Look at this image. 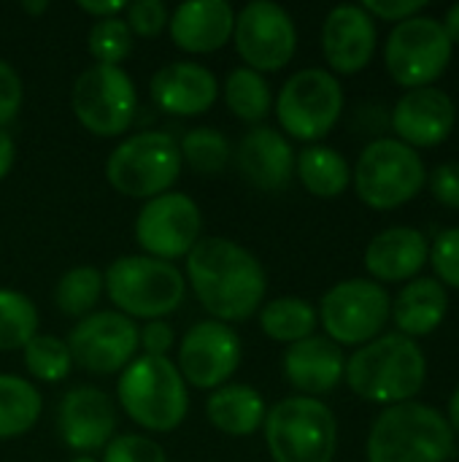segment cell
<instances>
[{"mask_svg": "<svg viewBox=\"0 0 459 462\" xmlns=\"http://www.w3.org/2000/svg\"><path fill=\"white\" fill-rule=\"evenodd\" d=\"M287 382L306 398L327 395L338 387L346 371L344 349L327 336H308L289 344L281 360Z\"/></svg>", "mask_w": 459, "mask_h": 462, "instance_id": "obj_21", "label": "cell"}, {"mask_svg": "<svg viewBox=\"0 0 459 462\" xmlns=\"http://www.w3.org/2000/svg\"><path fill=\"white\" fill-rule=\"evenodd\" d=\"M317 317L330 341L365 346L379 338L387 319L392 317V298L379 282L346 279L325 292Z\"/></svg>", "mask_w": 459, "mask_h": 462, "instance_id": "obj_9", "label": "cell"}, {"mask_svg": "<svg viewBox=\"0 0 459 462\" xmlns=\"http://www.w3.org/2000/svg\"><path fill=\"white\" fill-rule=\"evenodd\" d=\"M225 103L243 122H262L271 114V84L252 68H235L225 81Z\"/></svg>", "mask_w": 459, "mask_h": 462, "instance_id": "obj_30", "label": "cell"}, {"mask_svg": "<svg viewBox=\"0 0 459 462\" xmlns=\"http://www.w3.org/2000/svg\"><path fill=\"white\" fill-rule=\"evenodd\" d=\"M87 49H89V54L95 57L97 65H119L133 51V32H130V27L124 24L122 16L97 19L89 27Z\"/></svg>", "mask_w": 459, "mask_h": 462, "instance_id": "obj_35", "label": "cell"}, {"mask_svg": "<svg viewBox=\"0 0 459 462\" xmlns=\"http://www.w3.org/2000/svg\"><path fill=\"white\" fill-rule=\"evenodd\" d=\"M14 157H16L14 138L8 135V130L0 127V181L8 176V171H11V165H14Z\"/></svg>", "mask_w": 459, "mask_h": 462, "instance_id": "obj_44", "label": "cell"}, {"mask_svg": "<svg viewBox=\"0 0 459 462\" xmlns=\"http://www.w3.org/2000/svg\"><path fill=\"white\" fill-rule=\"evenodd\" d=\"M60 439L81 455L106 449L116 430V411L111 398L97 387H76L65 393L57 409Z\"/></svg>", "mask_w": 459, "mask_h": 462, "instance_id": "obj_18", "label": "cell"}, {"mask_svg": "<svg viewBox=\"0 0 459 462\" xmlns=\"http://www.w3.org/2000/svg\"><path fill=\"white\" fill-rule=\"evenodd\" d=\"M173 344H176V333L165 319H151L143 325V330H138V346L143 349V355L168 357Z\"/></svg>", "mask_w": 459, "mask_h": 462, "instance_id": "obj_40", "label": "cell"}, {"mask_svg": "<svg viewBox=\"0 0 459 462\" xmlns=\"http://www.w3.org/2000/svg\"><path fill=\"white\" fill-rule=\"evenodd\" d=\"M103 462H168V457L157 441L146 436L124 433V436H114L106 444Z\"/></svg>", "mask_w": 459, "mask_h": 462, "instance_id": "obj_36", "label": "cell"}, {"mask_svg": "<svg viewBox=\"0 0 459 462\" xmlns=\"http://www.w3.org/2000/svg\"><path fill=\"white\" fill-rule=\"evenodd\" d=\"M322 51L335 73L368 68L376 51V22L363 5H335L322 24Z\"/></svg>", "mask_w": 459, "mask_h": 462, "instance_id": "obj_19", "label": "cell"}, {"mask_svg": "<svg viewBox=\"0 0 459 462\" xmlns=\"http://www.w3.org/2000/svg\"><path fill=\"white\" fill-rule=\"evenodd\" d=\"M206 414H208V422L219 433L233 436V439H246V436H254L265 425L268 406L254 387L227 384L211 393L206 403Z\"/></svg>", "mask_w": 459, "mask_h": 462, "instance_id": "obj_26", "label": "cell"}, {"mask_svg": "<svg viewBox=\"0 0 459 462\" xmlns=\"http://www.w3.org/2000/svg\"><path fill=\"white\" fill-rule=\"evenodd\" d=\"M187 282L216 322L249 319L268 292L260 260L230 238H200L187 254Z\"/></svg>", "mask_w": 459, "mask_h": 462, "instance_id": "obj_1", "label": "cell"}, {"mask_svg": "<svg viewBox=\"0 0 459 462\" xmlns=\"http://www.w3.org/2000/svg\"><path fill=\"white\" fill-rule=\"evenodd\" d=\"M233 41L246 62L257 73L281 70L298 49V30L292 16L271 0H252L235 14Z\"/></svg>", "mask_w": 459, "mask_h": 462, "instance_id": "obj_14", "label": "cell"}, {"mask_svg": "<svg viewBox=\"0 0 459 462\" xmlns=\"http://www.w3.org/2000/svg\"><path fill=\"white\" fill-rule=\"evenodd\" d=\"M238 171L249 184L265 192L284 189L295 176V149L273 127H252L235 149Z\"/></svg>", "mask_w": 459, "mask_h": 462, "instance_id": "obj_22", "label": "cell"}, {"mask_svg": "<svg viewBox=\"0 0 459 462\" xmlns=\"http://www.w3.org/2000/svg\"><path fill=\"white\" fill-rule=\"evenodd\" d=\"M454 455V430L425 403H398L379 414L368 436V462H446Z\"/></svg>", "mask_w": 459, "mask_h": 462, "instance_id": "obj_4", "label": "cell"}, {"mask_svg": "<svg viewBox=\"0 0 459 462\" xmlns=\"http://www.w3.org/2000/svg\"><path fill=\"white\" fill-rule=\"evenodd\" d=\"M203 217L197 203L184 192H165L138 211L135 217V241L154 260H179L187 257L200 241Z\"/></svg>", "mask_w": 459, "mask_h": 462, "instance_id": "obj_13", "label": "cell"}, {"mask_svg": "<svg viewBox=\"0 0 459 462\" xmlns=\"http://www.w3.org/2000/svg\"><path fill=\"white\" fill-rule=\"evenodd\" d=\"M78 8H81L84 14L95 16V22H97V19L119 16V14L127 8V3H122V0H103V3H95V0H78Z\"/></svg>", "mask_w": 459, "mask_h": 462, "instance_id": "obj_43", "label": "cell"}, {"mask_svg": "<svg viewBox=\"0 0 459 462\" xmlns=\"http://www.w3.org/2000/svg\"><path fill=\"white\" fill-rule=\"evenodd\" d=\"M352 179L365 206L376 211H392L422 192L427 171L417 149L398 138H379L363 149Z\"/></svg>", "mask_w": 459, "mask_h": 462, "instance_id": "obj_8", "label": "cell"}, {"mask_svg": "<svg viewBox=\"0 0 459 462\" xmlns=\"http://www.w3.org/2000/svg\"><path fill=\"white\" fill-rule=\"evenodd\" d=\"M441 24H444V30H446L449 41H452V43H459V3H454V5L446 11V19H444Z\"/></svg>", "mask_w": 459, "mask_h": 462, "instance_id": "obj_45", "label": "cell"}, {"mask_svg": "<svg viewBox=\"0 0 459 462\" xmlns=\"http://www.w3.org/2000/svg\"><path fill=\"white\" fill-rule=\"evenodd\" d=\"M295 173L300 184L317 198H338L352 181L349 162L330 146L314 143L295 157Z\"/></svg>", "mask_w": 459, "mask_h": 462, "instance_id": "obj_27", "label": "cell"}, {"mask_svg": "<svg viewBox=\"0 0 459 462\" xmlns=\"http://www.w3.org/2000/svg\"><path fill=\"white\" fill-rule=\"evenodd\" d=\"M430 263L444 287L459 290V227H449L436 238L430 249Z\"/></svg>", "mask_w": 459, "mask_h": 462, "instance_id": "obj_37", "label": "cell"}, {"mask_svg": "<svg viewBox=\"0 0 459 462\" xmlns=\"http://www.w3.org/2000/svg\"><path fill=\"white\" fill-rule=\"evenodd\" d=\"M179 152H181V162H187L192 171L203 173V176H214V173H222L233 157V146L230 141L214 130V127H195L189 130L181 143H179Z\"/></svg>", "mask_w": 459, "mask_h": 462, "instance_id": "obj_33", "label": "cell"}, {"mask_svg": "<svg viewBox=\"0 0 459 462\" xmlns=\"http://www.w3.org/2000/svg\"><path fill=\"white\" fill-rule=\"evenodd\" d=\"M46 8H49L46 0H41V3H22V11H27V14H41V11H46Z\"/></svg>", "mask_w": 459, "mask_h": 462, "instance_id": "obj_47", "label": "cell"}, {"mask_svg": "<svg viewBox=\"0 0 459 462\" xmlns=\"http://www.w3.org/2000/svg\"><path fill=\"white\" fill-rule=\"evenodd\" d=\"M354 395L371 403H409L427 379V357L414 338L390 333L360 346L344 371Z\"/></svg>", "mask_w": 459, "mask_h": 462, "instance_id": "obj_2", "label": "cell"}, {"mask_svg": "<svg viewBox=\"0 0 459 462\" xmlns=\"http://www.w3.org/2000/svg\"><path fill=\"white\" fill-rule=\"evenodd\" d=\"M43 401L41 393L22 376L0 374V441L19 439L35 428Z\"/></svg>", "mask_w": 459, "mask_h": 462, "instance_id": "obj_28", "label": "cell"}, {"mask_svg": "<svg viewBox=\"0 0 459 462\" xmlns=\"http://www.w3.org/2000/svg\"><path fill=\"white\" fill-rule=\"evenodd\" d=\"M103 273L92 265H78L70 268L68 273H62V279L57 282L54 290V303L65 317H78L84 319L87 314H92V309L97 306L100 295H103Z\"/></svg>", "mask_w": 459, "mask_h": 462, "instance_id": "obj_31", "label": "cell"}, {"mask_svg": "<svg viewBox=\"0 0 459 462\" xmlns=\"http://www.w3.org/2000/svg\"><path fill=\"white\" fill-rule=\"evenodd\" d=\"M265 444L273 462H333L338 422L319 398L292 395L265 414Z\"/></svg>", "mask_w": 459, "mask_h": 462, "instance_id": "obj_6", "label": "cell"}, {"mask_svg": "<svg viewBox=\"0 0 459 462\" xmlns=\"http://www.w3.org/2000/svg\"><path fill=\"white\" fill-rule=\"evenodd\" d=\"M344 89L325 68H306L287 79L276 100L281 127L298 141L325 138L341 119Z\"/></svg>", "mask_w": 459, "mask_h": 462, "instance_id": "obj_11", "label": "cell"}, {"mask_svg": "<svg viewBox=\"0 0 459 462\" xmlns=\"http://www.w3.org/2000/svg\"><path fill=\"white\" fill-rule=\"evenodd\" d=\"M73 365L111 376L124 371L138 352V325L119 311H92L68 336Z\"/></svg>", "mask_w": 459, "mask_h": 462, "instance_id": "obj_15", "label": "cell"}, {"mask_svg": "<svg viewBox=\"0 0 459 462\" xmlns=\"http://www.w3.org/2000/svg\"><path fill=\"white\" fill-rule=\"evenodd\" d=\"M317 322H319L317 309L308 300L295 298V295L276 298V300L265 303L260 311L262 333L279 344H298V341L314 336Z\"/></svg>", "mask_w": 459, "mask_h": 462, "instance_id": "obj_29", "label": "cell"}, {"mask_svg": "<svg viewBox=\"0 0 459 462\" xmlns=\"http://www.w3.org/2000/svg\"><path fill=\"white\" fill-rule=\"evenodd\" d=\"M430 260V246L417 227H390L373 236L365 249V268L376 282L417 279Z\"/></svg>", "mask_w": 459, "mask_h": 462, "instance_id": "obj_24", "label": "cell"}, {"mask_svg": "<svg viewBox=\"0 0 459 462\" xmlns=\"http://www.w3.org/2000/svg\"><path fill=\"white\" fill-rule=\"evenodd\" d=\"M22 352H24L27 374L46 384H57V382L68 379V374L73 368L68 344L57 336H32Z\"/></svg>", "mask_w": 459, "mask_h": 462, "instance_id": "obj_34", "label": "cell"}, {"mask_svg": "<svg viewBox=\"0 0 459 462\" xmlns=\"http://www.w3.org/2000/svg\"><path fill=\"white\" fill-rule=\"evenodd\" d=\"M168 27L179 49L189 54H211L233 38L235 11L227 0H189L170 14Z\"/></svg>", "mask_w": 459, "mask_h": 462, "instance_id": "obj_23", "label": "cell"}, {"mask_svg": "<svg viewBox=\"0 0 459 462\" xmlns=\"http://www.w3.org/2000/svg\"><path fill=\"white\" fill-rule=\"evenodd\" d=\"M70 106L81 127L92 135L114 138L133 125L138 92L133 79L119 65H92L78 73L70 92Z\"/></svg>", "mask_w": 459, "mask_h": 462, "instance_id": "obj_12", "label": "cell"}, {"mask_svg": "<svg viewBox=\"0 0 459 462\" xmlns=\"http://www.w3.org/2000/svg\"><path fill=\"white\" fill-rule=\"evenodd\" d=\"M70 462H97V460H92V457H76V460H70Z\"/></svg>", "mask_w": 459, "mask_h": 462, "instance_id": "obj_48", "label": "cell"}, {"mask_svg": "<svg viewBox=\"0 0 459 462\" xmlns=\"http://www.w3.org/2000/svg\"><path fill=\"white\" fill-rule=\"evenodd\" d=\"M457 122L454 100L438 87L409 89L392 108V130L411 149L444 143Z\"/></svg>", "mask_w": 459, "mask_h": 462, "instance_id": "obj_17", "label": "cell"}, {"mask_svg": "<svg viewBox=\"0 0 459 462\" xmlns=\"http://www.w3.org/2000/svg\"><path fill=\"white\" fill-rule=\"evenodd\" d=\"M32 336H38L35 303L16 290H0V352L24 349Z\"/></svg>", "mask_w": 459, "mask_h": 462, "instance_id": "obj_32", "label": "cell"}, {"mask_svg": "<svg viewBox=\"0 0 459 462\" xmlns=\"http://www.w3.org/2000/svg\"><path fill=\"white\" fill-rule=\"evenodd\" d=\"M446 422H449V428L452 430H457L459 433V387L452 393V398H449V409H446Z\"/></svg>", "mask_w": 459, "mask_h": 462, "instance_id": "obj_46", "label": "cell"}, {"mask_svg": "<svg viewBox=\"0 0 459 462\" xmlns=\"http://www.w3.org/2000/svg\"><path fill=\"white\" fill-rule=\"evenodd\" d=\"M219 97L216 76L197 62L179 60L162 65L151 76V100L176 116H197L206 114Z\"/></svg>", "mask_w": 459, "mask_h": 462, "instance_id": "obj_20", "label": "cell"}, {"mask_svg": "<svg viewBox=\"0 0 459 462\" xmlns=\"http://www.w3.org/2000/svg\"><path fill=\"white\" fill-rule=\"evenodd\" d=\"M430 189L446 208H459V162H444L430 173Z\"/></svg>", "mask_w": 459, "mask_h": 462, "instance_id": "obj_41", "label": "cell"}, {"mask_svg": "<svg viewBox=\"0 0 459 462\" xmlns=\"http://www.w3.org/2000/svg\"><path fill=\"white\" fill-rule=\"evenodd\" d=\"M22 100H24V87L19 73L5 60H0V127L19 114Z\"/></svg>", "mask_w": 459, "mask_h": 462, "instance_id": "obj_39", "label": "cell"}, {"mask_svg": "<svg viewBox=\"0 0 459 462\" xmlns=\"http://www.w3.org/2000/svg\"><path fill=\"white\" fill-rule=\"evenodd\" d=\"M116 398L124 414L149 433L176 430L189 411L187 382L168 357H135L116 382Z\"/></svg>", "mask_w": 459, "mask_h": 462, "instance_id": "obj_3", "label": "cell"}, {"mask_svg": "<svg viewBox=\"0 0 459 462\" xmlns=\"http://www.w3.org/2000/svg\"><path fill=\"white\" fill-rule=\"evenodd\" d=\"M449 314V295L438 279H411L392 303V319L400 336L419 338L441 328Z\"/></svg>", "mask_w": 459, "mask_h": 462, "instance_id": "obj_25", "label": "cell"}, {"mask_svg": "<svg viewBox=\"0 0 459 462\" xmlns=\"http://www.w3.org/2000/svg\"><path fill=\"white\" fill-rule=\"evenodd\" d=\"M243 349L238 333L216 319L192 325L179 344V374L197 390H216L241 365Z\"/></svg>", "mask_w": 459, "mask_h": 462, "instance_id": "obj_16", "label": "cell"}, {"mask_svg": "<svg viewBox=\"0 0 459 462\" xmlns=\"http://www.w3.org/2000/svg\"><path fill=\"white\" fill-rule=\"evenodd\" d=\"M454 43L449 41L441 19L411 16L398 22L384 46V62L390 76L409 89L430 87L452 62Z\"/></svg>", "mask_w": 459, "mask_h": 462, "instance_id": "obj_10", "label": "cell"}, {"mask_svg": "<svg viewBox=\"0 0 459 462\" xmlns=\"http://www.w3.org/2000/svg\"><path fill=\"white\" fill-rule=\"evenodd\" d=\"M103 284L119 314L149 322L173 314L187 295L184 273L173 263L146 254H124L114 260Z\"/></svg>", "mask_w": 459, "mask_h": 462, "instance_id": "obj_5", "label": "cell"}, {"mask_svg": "<svg viewBox=\"0 0 459 462\" xmlns=\"http://www.w3.org/2000/svg\"><path fill=\"white\" fill-rule=\"evenodd\" d=\"M427 0H365L363 8L376 19H387V22H406L411 16H419V11H425Z\"/></svg>", "mask_w": 459, "mask_h": 462, "instance_id": "obj_42", "label": "cell"}, {"mask_svg": "<svg viewBox=\"0 0 459 462\" xmlns=\"http://www.w3.org/2000/svg\"><path fill=\"white\" fill-rule=\"evenodd\" d=\"M168 19L170 14L162 0H135V3H127L124 8V24L130 27V32H138L143 38L160 35Z\"/></svg>", "mask_w": 459, "mask_h": 462, "instance_id": "obj_38", "label": "cell"}, {"mask_svg": "<svg viewBox=\"0 0 459 462\" xmlns=\"http://www.w3.org/2000/svg\"><path fill=\"white\" fill-rule=\"evenodd\" d=\"M179 176V143L173 135L160 130H146L124 138L106 160V179L124 198L151 200L170 192Z\"/></svg>", "mask_w": 459, "mask_h": 462, "instance_id": "obj_7", "label": "cell"}]
</instances>
